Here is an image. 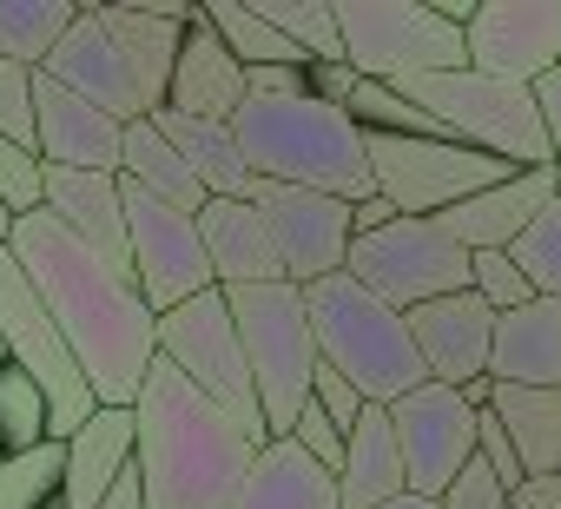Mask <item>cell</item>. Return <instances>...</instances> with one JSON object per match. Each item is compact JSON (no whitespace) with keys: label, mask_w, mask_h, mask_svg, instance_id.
Here are the masks:
<instances>
[{"label":"cell","mask_w":561,"mask_h":509,"mask_svg":"<svg viewBox=\"0 0 561 509\" xmlns=\"http://www.w3.org/2000/svg\"><path fill=\"white\" fill-rule=\"evenodd\" d=\"M291 443H298L311 463H324V470L337 476V470H344V443H351V437H344L318 404H305V410H298V423H291Z\"/></svg>","instance_id":"ab89813d"},{"label":"cell","mask_w":561,"mask_h":509,"mask_svg":"<svg viewBox=\"0 0 561 509\" xmlns=\"http://www.w3.org/2000/svg\"><path fill=\"white\" fill-rule=\"evenodd\" d=\"M410 496V476H403V450H397V423L383 404H370L344 443V470H337V502L344 509H383Z\"/></svg>","instance_id":"d4e9b609"},{"label":"cell","mask_w":561,"mask_h":509,"mask_svg":"<svg viewBox=\"0 0 561 509\" xmlns=\"http://www.w3.org/2000/svg\"><path fill=\"white\" fill-rule=\"evenodd\" d=\"M0 364H8V338H0Z\"/></svg>","instance_id":"816d5d0a"},{"label":"cell","mask_w":561,"mask_h":509,"mask_svg":"<svg viewBox=\"0 0 561 509\" xmlns=\"http://www.w3.org/2000/svg\"><path fill=\"white\" fill-rule=\"evenodd\" d=\"M0 338H8V364H21V371L47 391L54 443H67V437L100 410V397H93V384H87L80 358L67 351V338H60V325H54L47 298L34 292V279L21 272V259H14L8 245H0Z\"/></svg>","instance_id":"9c48e42d"},{"label":"cell","mask_w":561,"mask_h":509,"mask_svg":"<svg viewBox=\"0 0 561 509\" xmlns=\"http://www.w3.org/2000/svg\"><path fill=\"white\" fill-rule=\"evenodd\" d=\"M231 509H344V502H337V476L324 463H311L291 437H271Z\"/></svg>","instance_id":"484cf974"},{"label":"cell","mask_w":561,"mask_h":509,"mask_svg":"<svg viewBox=\"0 0 561 509\" xmlns=\"http://www.w3.org/2000/svg\"><path fill=\"white\" fill-rule=\"evenodd\" d=\"M251 8L305 54V67H337V60H344L337 0H251Z\"/></svg>","instance_id":"d6a6232c"},{"label":"cell","mask_w":561,"mask_h":509,"mask_svg":"<svg viewBox=\"0 0 561 509\" xmlns=\"http://www.w3.org/2000/svg\"><path fill=\"white\" fill-rule=\"evenodd\" d=\"M257 212L271 225L277 265H285V285H318L331 272L351 265V205L331 192H305V185H264L257 179Z\"/></svg>","instance_id":"5bb4252c"},{"label":"cell","mask_w":561,"mask_h":509,"mask_svg":"<svg viewBox=\"0 0 561 509\" xmlns=\"http://www.w3.org/2000/svg\"><path fill=\"white\" fill-rule=\"evenodd\" d=\"M152 126L179 146V159L198 172V185H205L211 199H251V192H257V172L244 166V146H238L231 120H192V113L159 106Z\"/></svg>","instance_id":"4316f807"},{"label":"cell","mask_w":561,"mask_h":509,"mask_svg":"<svg viewBox=\"0 0 561 509\" xmlns=\"http://www.w3.org/2000/svg\"><path fill=\"white\" fill-rule=\"evenodd\" d=\"M54 509H60V502H54Z\"/></svg>","instance_id":"11a10c76"},{"label":"cell","mask_w":561,"mask_h":509,"mask_svg":"<svg viewBox=\"0 0 561 509\" xmlns=\"http://www.w3.org/2000/svg\"><path fill=\"white\" fill-rule=\"evenodd\" d=\"M34 73L21 60H0V139H14L27 152H41V120H34Z\"/></svg>","instance_id":"8d00e7d4"},{"label":"cell","mask_w":561,"mask_h":509,"mask_svg":"<svg viewBox=\"0 0 561 509\" xmlns=\"http://www.w3.org/2000/svg\"><path fill=\"white\" fill-rule=\"evenodd\" d=\"M205 21L231 47V60H244V67H305V54L277 34L251 0H205Z\"/></svg>","instance_id":"1f68e13d"},{"label":"cell","mask_w":561,"mask_h":509,"mask_svg":"<svg viewBox=\"0 0 561 509\" xmlns=\"http://www.w3.org/2000/svg\"><path fill=\"white\" fill-rule=\"evenodd\" d=\"M159 358L172 371H185L218 410H231V423L257 450L271 443V423H264V404H257V384H251V364H244V344H238V325H231V298L225 292H198L192 305L165 312L159 318Z\"/></svg>","instance_id":"ba28073f"},{"label":"cell","mask_w":561,"mask_h":509,"mask_svg":"<svg viewBox=\"0 0 561 509\" xmlns=\"http://www.w3.org/2000/svg\"><path fill=\"white\" fill-rule=\"evenodd\" d=\"M244 166L264 185H305V192H331L344 205L370 199V139L364 126L318 100V93H277V100H244V113L231 120Z\"/></svg>","instance_id":"3957f363"},{"label":"cell","mask_w":561,"mask_h":509,"mask_svg":"<svg viewBox=\"0 0 561 509\" xmlns=\"http://www.w3.org/2000/svg\"><path fill=\"white\" fill-rule=\"evenodd\" d=\"M133 417H139L146 509H231L238 502V489L257 463V443L185 371L152 358Z\"/></svg>","instance_id":"7a4b0ae2"},{"label":"cell","mask_w":561,"mask_h":509,"mask_svg":"<svg viewBox=\"0 0 561 509\" xmlns=\"http://www.w3.org/2000/svg\"><path fill=\"white\" fill-rule=\"evenodd\" d=\"M311 404H318V410H324L344 437H351V430H357V417L370 410V404L357 397V384H351V377H337L331 364H318V377H311Z\"/></svg>","instance_id":"60d3db41"},{"label":"cell","mask_w":561,"mask_h":509,"mask_svg":"<svg viewBox=\"0 0 561 509\" xmlns=\"http://www.w3.org/2000/svg\"><path fill=\"white\" fill-rule=\"evenodd\" d=\"M410 106H423L456 146H476L515 172H541L554 166V139H548V120L535 106V87H515V80H489L476 67H449V73H416L397 87Z\"/></svg>","instance_id":"5b68a950"},{"label":"cell","mask_w":561,"mask_h":509,"mask_svg":"<svg viewBox=\"0 0 561 509\" xmlns=\"http://www.w3.org/2000/svg\"><path fill=\"white\" fill-rule=\"evenodd\" d=\"M225 298H231V325H238L264 423H271V437H291L298 410L311 404V377L324 364L318 338H311L305 292L298 285H244V292H225Z\"/></svg>","instance_id":"8992f818"},{"label":"cell","mask_w":561,"mask_h":509,"mask_svg":"<svg viewBox=\"0 0 561 509\" xmlns=\"http://www.w3.org/2000/svg\"><path fill=\"white\" fill-rule=\"evenodd\" d=\"M476 417H482V410H469L462 391H449V384H423V391H410L403 404H390L410 496L443 502V489L476 463Z\"/></svg>","instance_id":"4fadbf2b"},{"label":"cell","mask_w":561,"mask_h":509,"mask_svg":"<svg viewBox=\"0 0 561 509\" xmlns=\"http://www.w3.org/2000/svg\"><path fill=\"white\" fill-rule=\"evenodd\" d=\"M548 199H554V166H541V172H508L502 185H489V192L449 205L436 225H443L462 251H515V238L548 212Z\"/></svg>","instance_id":"44dd1931"},{"label":"cell","mask_w":561,"mask_h":509,"mask_svg":"<svg viewBox=\"0 0 561 509\" xmlns=\"http://www.w3.org/2000/svg\"><path fill=\"white\" fill-rule=\"evenodd\" d=\"M100 21L119 41V54L133 60V80H139V93L159 113L165 93H172V67H179V41H185L192 14H152V8H133V0H126V8H100Z\"/></svg>","instance_id":"83f0119b"},{"label":"cell","mask_w":561,"mask_h":509,"mask_svg":"<svg viewBox=\"0 0 561 509\" xmlns=\"http://www.w3.org/2000/svg\"><path fill=\"white\" fill-rule=\"evenodd\" d=\"M508 259L522 265V279L535 285V298H561V192L548 199V212L515 238Z\"/></svg>","instance_id":"d590c367"},{"label":"cell","mask_w":561,"mask_h":509,"mask_svg":"<svg viewBox=\"0 0 561 509\" xmlns=\"http://www.w3.org/2000/svg\"><path fill=\"white\" fill-rule=\"evenodd\" d=\"M54 437V410H47V391L21 371V364H0V443L14 450H41Z\"/></svg>","instance_id":"e575fe53"},{"label":"cell","mask_w":561,"mask_h":509,"mask_svg":"<svg viewBox=\"0 0 561 509\" xmlns=\"http://www.w3.org/2000/svg\"><path fill=\"white\" fill-rule=\"evenodd\" d=\"M462 41L476 73L541 87L561 67V0H482Z\"/></svg>","instance_id":"9a60e30c"},{"label":"cell","mask_w":561,"mask_h":509,"mask_svg":"<svg viewBox=\"0 0 561 509\" xmlns=\"http://www.w3.org/2000/svg\"><path fill=\"white\" fill-rule=\"evenodd\" d=\"M41 199H47V166H41V152L0 139V205H8L14 218H27V212H41Z\"/></svg>","instance_id":"f35d334b"},{"label":"cell","mask_w":561,"mask_h":509,"mask_svg":"<svg viewBox=\"0 0 561 509\" xmlns=\"http://www.w3.org/2000/svg\"><path fill=\"white\" fill-rule=\"evenodd\" d=\"M139 463V417L100 404L73 437H67V476H60V509H100L106 489Z\"/></svg>","instance_id":"603a6c76"},{"label":"cell","mask_w":561,"mask_h":509,"mask_svg":"<svg viewBox=\"0 0 561 509\" xmlns=\"http://www.w3.org/2000/svg\"><path fill=\"white\" fill-rule=\"evenodd\" d=\"M305 312H311V338H318V358L357 384L364 404H403L410 391L430 384L423 358H416V338H410V318L397 305H383L377 292H364L351 272H331L318 285H305Z\"/></svg>","instance_id":"277c9868"},{"label":"cell","mask_w":561,"mask_h":509,"mask_svg":"<svg viewBox=\"0 0 561 509\" xmlns=\"http://www.w3.org/2000/svg\"><path fill=\"white\" fill-rule=\"evenodd\" d=\"M8 251L21 259V272L34 279V292L47 298L67 351L80 358L87 384L100 404L133 410L139 384L159 358V312L146 305L139 279L113 259H100L93 245H80L67 225H54L47 212L14 218Z\"/></svg>","instance_id":"6da1fadb"},{"label":"cell","mask_w":561,"mask_h":509,"mask_svg":"<svg viewBox=\"0 0 561 509\" xmlns=\"http://www.w3.org/2000/svg\"><path fill=\"white\" fill-rule=\"evenodd\" d=\"M476 456H482V463H489V470H495V476H502V483H508V489H515V483H522V476H528V470H522V456H515V443H508V430H502V417H495V410H482V417H476Z\"/></svg>","instance_id":"7bdbcfd3"},{"label":"cell","mask_w":561,"mask_h":509,"mask_svg":"<svg viewBox=\"0 0 561 509\" xmlns=\"http://www.w3.org/2000/svg\"><path fill=\"white\" fill-rule=\"evenodd\" d=\"M410 318V338H416V358L430 371V384H449L462 391L469 377L489 371V344H495V312L476 298V292H449V298H430Z\"/></svg>","instance_id":"e0dca14e"},{"label":"cell","mask_w":561,"mask_h":509,"mask_svg":"<svg viewBox=\"0 0 561 509\" xmlns=\"http://www.w3.org/2000/svg\"><path fill=\"white\" fill-rule=\"evenodd\" d=\"M397 218H403V212H397L383 192H370V199L351 205V238H370V231H383V225H397Z\"/></svg>","instance_id":"f6af8a7d"},{"label":"cell","mask_w":561,"mask_h":509,"mask_svg":"<svg viewBox=\"0 0 561 509\" xmlns=\"http://www.w3.org/2000/svg\"><path fill=\"white\" fill-rule=\"evenodd\" d=\"M60 476H67V443L47 437L41 450H14L0 463V509H54Z\"/></svg>","instance_id":"836d02e7"},{"label":"cell","mask_w":561,"mask_h":509,"mask_svg":"<svg viewBox=\"0 0 561 509\" xmlns=\"http://www.w3.org/2000/svg\"><path fill=\"white\" fill-rule=\"evenodd\" d=\"M244 100H251L244 60H231V47H225V41L211 34V21H205V8H192L165 106H172V113H192V120H238Z\"/></svg>","instance_id":"ffe728a7"},{"label":"cell","mask_w":561,"mask_h":509,"mask_svg":"<svg viewBox=\"0 0 561 509\" xmlns=\"http://www.w3.org/2000/svg\"><path fill=\"white\" fill-rule=\"evenodd\" d=\"M443 509H508V483H502V476L476 456V463H469V470L443 489Z\"/></svg>","instance_id":"b9f144b4"},{"label":"cell","mask_w":561,"mask_h":509,"mask_svg":"<svg viewBox=\"0 0 561 509\" xmlns=\"http://www.w3.org/2000/svg\"><path fill=\"white\" fill-rule=\"evenodd\" d=\"M73 21H80L73 0H0V60L47 67V54L67 41Z\"/></svg>","instance_id":"4dcf8cb0"},{"label":"cell","mask_w":561,"mask_h":509,"mask_svg":"<svg viewBox=\"0 0 561 509\" xmlns=\"http://www.w3.org/2000/svg\"><path fill=\"white\" fill-rule=\"evenodd\" d=\"M41 73H47V80H60L67 93L93 100V106H100V113H113L119 126L152 120V100L139 93L133 60H126V54H119V41L106 34L100 8H80V21L67 27V41L47 54V67H41Z\"/></svg>","instance_id":"2e32d148"},{"label":"cell","mask_w":561,"mask_h":509,"mask_svg":"<svg viewBox=\"0 0 561 509\" xmlns=\"http://www.w3.org/2000/svg\"><path fill=\"white\" fill-rule=\"evenodd\" d=\"M469 265L476 251H462L436 218H397L370 238H351V279L364 292H377L383 305L397 312H416L430 298H449V292H469Z\"/></svg>","instance_id":"30bf717a"},{"label":"cell","mask_w":561,"mask_h":509,"mask_svg":"<svg viewBox=\"0 0 561 509\" xmlns=\"http://www.w3.org/2000/svg\"><path fill=\"white\" fill-rule=\"evenodd\" d=\"M535 106H541V120H548V139H554V166H561V67L535 87Z\"/></svg>","instance_id":"bcb514c9"},{"label":"cell","mask_w":561,"mask_h":509,"mask_svg":"<svg viewBox=\"0 0 561 509\" xmlns=\"http://www.w3.org/2000/svg\"><path fill=\"white\" fill-rule=\"evenodd\" d=\"M364 139H370V179L403 218H443L449 205H462L515 172L456 139H390V133H364Z\"/></svg>","instance_id":"8fae6325"},{"label":"cell","mask_w":561,"mask_h":509,"mask_svg":"<svg viewBox=\"0 0 561 509\" xmlns=\"http://www.w3.org/2000/svg\"><path fill=\"white\" fill-rule=\"evenodd\" d=\"M522 456L528 476H554L561 470V391H528V384H495L489 404Z\"/></svg>","instance_id":"f546056e"},{"label":"cell","mask_w":561,"mask_h":509,"mask_svg":"<svg viewBox=\"0 0 561 509\" xmlns=\"http://www.w3.org/2000/svg\"><path fill=\"white\" fill-rule=\"evenodd\" d=\"M337 34L357 80L403 87L416 73L469 67V41L430 0H337Z\"/></svg>","instance_id":"52a82bcc"},{"label":"cell","mask_w":561,"mask_h":509,"mask_svg":"<svg viewBox=\"0 0 561 509\" xmlns=\"http://www.w3.org/2000/svg\"><path fill=\"white\" fill-rule=\"evenodd\" d=\"M34 120H41V166H73V172H119L126 126L100 113L93 100L67 93L60 80L34 73Z\"/></svg>","instance_id":"ac0fdd59"},{"label":"cell","mask_w":561,"mask_h":509,"mask_svg":"<svg viewBox=\"0 0 561 509\" xmlns=\"http://www.w3.org/2000/svg\"><path fill=\"white\" fill-rule=\"evenodd\" d=\"M198 238L218 292H244V285H285V265H277L271 225L257 212V199H205L198 212Z\"/></svg>","instance_id":"d6986e66"},{"label":"cell","mask_w":561,"mask_h":509,"mask_svg":"<svg viewBox=\"0 0 561 509\" xmlns=\"http://www.w3.org/2000/svg\"><path fill=\"white\" fill-rule=\"evenodd\" d=\"M126 192V245H133V279L146 292V305L165 318L179 305H192L198 292H218L205 238H198V212H179L152 192H139L133 179H119Z\"/></svg>","instance_id":"7c38bea8"},{"label":"cell","mask_w":561,"mask_h":509,"mask_svg":"<svg viewBox=\"0 0 561 509\" xmlns=\"http://www.w3.org/2000/svg\"><path fill=\"white\" fill-rule=\"evenodd\" d=\"M462 404H469V410H489V404H495V377H489V371L469 377V384H462Z\"/></svg>","instance_id":"c3c4849f"},{"label":"cell","mask_w":561,"mask_h":509,"mask_svg":"<svg viewBox=\"0 0 561 509\" xmlns=\"http://www.w3.org/2000/svg\"><path fill=\"white\" fill-rule=\"evenodd\" d=\"M508 509H561V470L554 476H522L508 489Z\"/></svg>","instance_id":"ee69618b"},{"label":"cell","mask_w":561,"mask_h":509,"mask_svg":"<svg viewBox=\"0 0 561 509\" xmlns=\"http://www.w3.org/2000/svg\"><path fill=\"white\" fill-rule=\"evenodd\" d=\"M8 231H14V212H8V205H0V245H8Z\"/></svg>","instance_id":"f907efd6"},{"label":"cell","mask_w":561,"mask_h":509,"mask_svg":"<svg viewBox=\"0 0 561 509\" xmlns=\"http://www.w3.org/2000/svg\"><path fill=\"white\" fill-rule=\"evenodd\" d=\"M554 192H561V166H554Z\"/></svg>","instance_id":"f5cc1de1"},{"label":"cell","mask_w":561,"mask_h":509,"mask_svg":"<svg viewBox=\"0 0 561 509\" xmlns=\"http://www.w3.org/2000/svg\"><path fill=\"white\" fill-rule=\"evenodd\" d=\"M469 292H476V298H482L495 318L535 298V285L522 279V265L508 259V251H476V265H469Z\"/></svg>","instance_id":"74e56055"},{"label":"cell","mask_w":561,"mask_h":509,"mask_svg":"<svg viewBox=\"0 0 561 509\" xmlns=\"http://www.w3.org/2000/svg\"><path fill=\"white\" fill-rule=\"evenodd\" d=\"M119 179H133L139 192H152V199H165V205H179V212H205V185H198V172L179 159V146L152 126V120H133L126 126V152H119Z\"/></svg>","instance_id":"f1b7e54d"},{"label":"cell","mask_w":561,"mask_h":509,"mask_svg":"<svg viewBox=\"0 0 561 509\" xmlns=\"http://www.w3.org/2000/svg\"><path fill=\"white\" fill-rule=\"evenodd\" d=\"M0 463H8V443H0Z\"/></svg>","instance_id":"db71d44e"},{"label":"cell","mask_w":561,"mask_h":509,"mask_svg":"<svg viewBox=\"0 0 561 509\" xmlns=\"http://www.w3.org/2000/svg\"><path fill=\"white\" fill-rule=\"evenodd\" d=\"M383 509H443V502H430V496H397V502H383Z\"/></svg>","instance_id":"681fc988"},{"label":"cell","mask_w":561,"mask_h":509,"mask_svg":"<svg viewBox=\"0 0 561 509\" xmlns=\"http://www.w3.org/2000/svg\"><path fill=\"white\" fill-rule=\"evenodd\" d=\"M100 509H146V483H139V463H133V470H126V476L106 489V502H100Z\"/></svg>","instance_id":"7dc6e473"},{"label":"cell","mask_w":561,"mask_h":509,"mask_svg":"<svg viewBox=\"0 0 561 509\" xmlns=\"http://www.w3.org/2000/svg\"><path fill=\"white\" fill-rule=\"evenodd\" d=\"M489 377L528 384V391H561V298H528L495 318Z\"/></svg>","instance_id":"cb8c5ba5"},{"label":"cell","mask_w":561,"mask_h":509,"mask_svg":"<svg viewBox=\"0 0 561 509\" xmlns=\"http://www.w3.org/2000/svg\"><path fill=\"white\" fill-rule=\"evenodd\" d=\"M41 212L54 225H67L80 245H93L100 259L133 272V245H126V192L119 172H73V166H47V199Z\"/></svg>","instance_id":"7402d4cb"}]
</instances>
